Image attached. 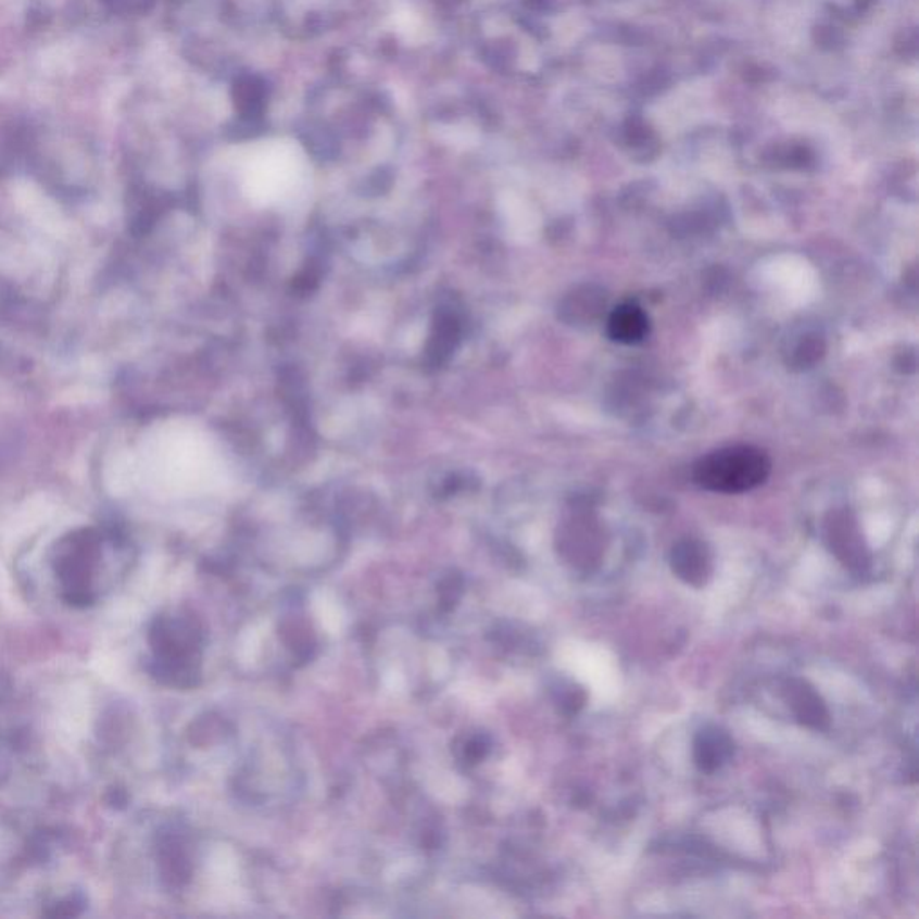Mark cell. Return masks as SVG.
<instances>
[{
	"mask_svg": "<svg viewBox=\"0 0 919 919\" xmlns=\"http://www.w3.org/2000/svg\"><path fill=\"white\" fill-rule=\"evenodd\" d=\"M772 462L754 445H729L713 451L693 467V480L701 489L718 494H744L764 486Z\"/></svg>",
	"mask_w": 919,
	"mask_h": 919,
	"instance_id": "6da1fadb",
	"label": "cell"
},
{
	"mask_svg": "<svg viewBox=\"0 0 919 919\" xmlns=\"http://www.w3.org/2000/svg\"><path fill=\"white\" fill-rule=\"evenodd\" d=\"M670 568L677 579L692 588H704L713 574V557L708 546L697 539H682L670 552Z\"/></svg>",
	"mask_w": 919,
	"mask_h": 919,
	"instance_id": "7a4b0ae2",
	"label": "cell"
},
{
	"mask_svg": "<svg viewBox=\"0 0 919 919\" xmlns=\"http://www.w3.org/2000/svg\"><path fill=\"white\" fill-rule=\"evenodd\" d=\"M734 756V740L726 729L708 723L698 729L693 739V761L697 769L713 775L728 765Z\"/></svg>",
	"mask_w": 919,
	"mask_h": 919,
	"instance_id": "3957f363",
	"label": "cell"
},
{
	"mask_svg": "<svg viewBox=\"0 0 919 919\" xmlns=\"http://www.w3.org/2000/svg\"><path fill=\"white\" fill-rule=\"evenodd\" d=\"M785 701L789 708L794 713L795 718L806 728L816 731H827L830 728V712L821 695L810 682L803 679H789L783 688Z\"/></svg>",
	"mask_w": 919,
	"mask_h": 919,
	"instance_id": "277c9868",
	"label": "cell"
},
{
	"mask_svg": "<svg viewBox=\"0 0 919 919\" xmlns=\"http://www.w3.org/2000/svg\"><path fill=\"white\" fill-rule=\"evenodd\" d=\"M828 543L846 568L863 574L868 568L869 555L863 544L860 533L853 527L847 516L833 517L832 525H828Z\"/></svg>",
	"mask_w": 919,
	"mask_h": 919,
	"instance_id": "5b68a950",
	"label": "cell"
},
{
	"mask_svg": "<svg viewBox=\"0 0 919 919\" xmlns=\"http://www.w3.org/2000/svg\"><path fill=\"white\" fill-rule=\"evenodd\" d=\"M605 310V293L596 286H582L568 294L558 307V316L569 326H591Z\"/></svg>",
	"mask_w": 919,
	"mask_h": 919,
	"instance_id": "8992f818",
	"label": "cell"
},
{
	"mask_svg": "<svg viewBox=\"0 0 919 919\" xmlns=\"http://www.w3.org/2000/svg\"><path fill=\"white\" fill-rule=\"evenodd\" d=\"M649 316L640 305L626 302L610 311L607 318V335L610 340L624 345H634L645 340L649 335Z\"/></svg>",
	"mask_w": 919,
	"mask_h": 919,
	"instance_id": "52a82bcc",
	"label": "cell"
},
{
	"mask_svg": "<svg viewBox=\"0 0 919 919\" xmlns=\"http://www.w3.org/2000/svg\"><path fill=\"white\" fill-rule=\"evenodd\" d=\"M460 340V324L455 316L442 313L435 324L433 335L428 345V362L437 367L450 357Z\"/></svg>",
	"mask_w": 919,
	"mask_h": 919,
	"instance_id": "ba28073f",
	"label": "cell"
},
{
	"mask_svg": "<svg viewBox=\"0 0 919 919\" xmlns=\"http://www.w3.org/2000/svg\"><path fill=\"white\" fill-rule=\"evenodd\" d=\"M822 354H824V345H822L821 338L806 336L795 345L794 352H792V365L800 368L811 367L814 363L821 360Z\"/></svg>",
	"mask_w": 919,
	"mask_h": 919,
	"instance_id": "9c48e42d",
	"label": "cell"
}]
</instances>
